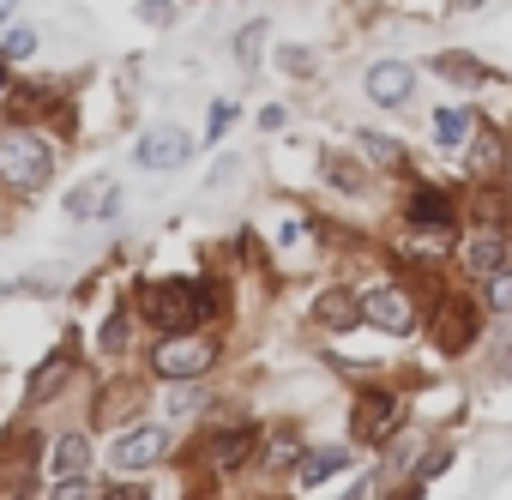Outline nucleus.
<instances>
[{"label":"nucleus","instance_id":"nucleus-1","mask_svg":"<svg viewBox=\"0 0 512 500\" xmlns=\"http://www.w3.org/2000/svg\"><path fill=\"white\" fill-rule=\"evenodd\" d=\"M139 308H145V320H157L163 332H193L199 320H211V284L163 278V284H145Z\"/></svg>","mask_w":512,"mask_h":500},{"label":"nucleus","instance_id":"nucleus-2","mask_svg":"<svg viewBox=\"0 0 512 500\" xmlns=\"http://www.w3.org/2000/svg\"><path fill=\"white\" fill-rule=\"evenodd\" d=\"M0 175H7L13 187H43L49 175H55V151L37 139V133H25V127H13V133H0Z\"/></svg>","mask_w":512,"mask_h":500},{"label":"nucleus","instance_id":"nucleus-3","mask_svg":"<svg viewBox=\"0 0 512 500\" xmlns=\"http://www.w3.org/2000/svg\"><path fill=\"white\" fill-rule=\"evenodd\" d=\"M211 356H217V350H211L205 338H187V332H175V338L157 350V374H163V380H199V374L211 368Z\"/></svg>","mask_w":512,"mask_h":500},{"label":"nucleus","instance_id":"nucleus-4","mask_svg":"<svg viewBox=\"0 0 512 500\" xmlns=\"http://www.w3.org/2000/svg\"><path fill=\"white\" fill-rule=\"evenodd\" d=\"M193 157V139L181 127H145L139 133V169H181Z\"/></svg>","mask_w":512,"mask_h":500},{"label":"nucleus","instance_id":"nucleus-5","mask_svg":"<svg viewBox=\"0 0 512 500\" xmlns=\"http://www.w3.org/2000/svg\"><path fill=\"white\" fill-rule=\"evenodd\" d=\"M350 428H356V440H368V446L392 440V434H398V398H392V392H362Z\"/></svg>","mask_w":512,"mask_h":500},{"label":"nucleus","instance_id":"nucleus-6","mask_svg":"<svg viewBox=\"0 0 512 500\" xmlns=\"http://www.w3.org/2000/svg\"><path fill=\"white\" fill-rule=\"evenodd\" d=\"M410 91H416V67H404V61H374V67H368V97H374L380 109L410 103Z\"/></svg>","mask_w":512,"mask_h":500},{"label":"nucleus","instance_id":"nucleus-7","mask_svg":"<svg viewBox=\"0 0 512 500\" xmlns=\"http://www.w3.org/2000/svg\"><path fill=\"white\" fill-rule=\"evenodd\" d=\"M163 452H169V434H163V428H133V434L115 440V470H121V476H127V470H151Z\"/></svg>","mask_w":512,"mask_h":500},{"label":"nucleus","instance_id":"nucleus-8","mask_svg":"<svg viewBox=\"0 0 512 500\" xmlns=\"http://www.w3.org/2000/svg\"><path fill=\"white\" fill-rule=\"evenodd\" d=\"M362 320H374V326H380V332H392V338H404V332L416 326V314H410L404 290H368V296H362Z\"/></svg>","mask_w":512,"mask_h":500},{"label":"nucleus","instance_id":"nucleus-9","mask_svg":"<svg viewBox=\"0 0 512 500\" xmlns=\"http://www.w3.org/2000/svg\"><path fill=\"white\" fill-rule=\"evenodd\" d=\"M253 446H260V434H253V428H223V434L205 440V464L211 470H241L253 458Z\"/></svg>","mask_w":512,"mask_h":500},{"label":"nucleus","instance_id":"nucleus-10","mask_svg":"<svg viewBox=\"0 0 512 500\" xmlns=\"http://www.w3.org/2000/svg\"><path fill=\"white\" fill-rule=\"evenodd\" d=\"M121 205V187H115V175H97V181H85V187H73L67 193V211L79 217V223H91V217H109Z\"/></svg>","mask_w":512,"mask_h":500},{"label":"nucleus","instance_id":"nucleus-11","mask_svg":"<svg viewBox=\"0 0 512 500\" xmlns=\"http://www.w3.org/2000/svg\"><path fill=\"white\" fill-rule=\"evenodd\" d=\"M458 260H464V272H470V278H494V272L506 266V241H500V229H488V235H470Z\"/></svg>","mask_w":512,"mask_h":500},{"label":"nucleus","instance_id":"nucleus-12","mask_svg":"<svg viewBox=\"0 0 512 500\" xmlns=\"http://www.w3.org/2000/svg\"><path fill=\"white\" fill-rule=\"evenodd\" d=\"M314 320H320L326 332H350V326H362V296L326 290V296H314Z\"/></svg>","mask_w":512,"mask_h":500},{"label":"nucleus","instance_id":"nucleus-13","mask_svg":"<svg viewBox=\"0 0 512 500\" xmlns=\"http://www.w3.org/2000/svg\"><path fill=\"white\" fill-rule=\"evenodd\" d=\"M464 344H476V308L470 302H446L440 308V350H464Z\"/></svg>","mask_w":512,"mask_h":500},{"label":"nucleus","instance_id":"nucleus-14","mask_svg":"<svg viewBox=\"0 0 512 500\" xmlns=\"http://www.w3.org/2000/svg\"><path fill=\"white\" fill-rule=\"evenodd\" d=\"M410 223H416V229H446V223H452V199L434 193V187H416V193H410Z\"/></svg>","mask_w":512,"mask_h":500},{"label":"nucleus","instance_id":"nucleus-15","mask_svg":"<svg viewBox=\"0 0 512 500\" xmlns=\"http://www.w3.org/2000/svg\"><path fill=\"white\" fill-rule=\"evenodd\" d=\"M67 374H73V356H67V350H55V356L37 368V380H31V392H25V398H31V404H49V398L67 386Z\"/></svg>","mask_w":512,"mask_h":500},{"label":"nucleus","instance_id":"nucleus-16","mask_svg":"<svg viewBox=\"0 0 512 500\" xmlns=\"http://www.w3.org/2000/svg\"><path fill=\"white\" fill-rule=\"evenodd\" d=\"M49 470H55V476H85V470H91V440H85V434H61Z\"/></svg>","mask_w":512,"mask_h":500},{"label":"nucleus","instance_id":"nucleus-17","mask_svg":"<svg viewBox=\"0 0 512 500\" xmlns=\"http://www.w3.org/2000/svg\"><path fill=\"white\" fill-rule=\"evenodd\" d=\"M434 139H440L446 151H464V145L476 139V121H470L464 109H440V115H434Z\"/></svg>","mask_w":512,"mask_h":500},{"label":"nucleus","instance_id":"nucleus-18","mask_svg":"<svg viewBox=\"0 0 512 500\" xmlns=\"http://www.w3.org/2000/svg\"><path fill=\"white\" fill-rule=\"evenodd\" d=\"M338 470H344V446H320V452H308V458H302V482H308V488L332 482Z\"/></svg>","mask_w":512,"mask_h":500},{"label":"nucleus","instance_id":"nucleus-19","mask_svg":"<svg viewBox=\"0 0 512 500\" xmlns=\"http://www.w3.org/2000/svg\"><path fill=\"white\" fill-rule=\"evenodd\" d=\"M470 211H476L488 229H500V223H512V193H494V187H482V193L470 199Z\"/></svg>","mask_w":512,"mask_h":500},{"label":"nucleus","instance_id":"nucleus-20","mask_svg":"<svg viewBox=\"0 0 512 500\" xmlns=\"http://www.w3.org/2000/svg\"><path fill=\"white\" fill-rule=\"evenodd\" d=\"M434 67H440L452 85H488V67H482V61H470V55H440Z\"/></svg>","mask_w":512,"mask_h":500},{"label":"nucleus","instance_id":"nucleus-21","mask_svg":"<svg viewBox=\"0 0 512 500\" xmlns=\"http://www.w3.org/2000/svg\"><path fill=\"white\" fill-rule=\"evenodd\" d=\"M260 43H266V25H241V37H235V61H241V67H260Z\"/></svg>","mask_w":512,"mask_h":500},{"label":"nucleus","instance_id":"nucleus-22","mask_svg":"<svg viewBox=\"0 0 512 500\" xmlns=\"http://www.w3.org/2000/svg\"><path fill=\"white\" fill-rule=\"evenodd\" d=\"M326 175H332V187H344V193H356V187H362V169H356V163H344V157H326Z\"/></svg>","mask_w":512,"mask_h":500},{"label":"nucleus","instance_id":"nucleus-23","mask_svg":"<svg viewBox=\"0 0 512 500\" xmlns=\"http://www.w3.org/2000/svg\"><path fill=\"white\" fill-rule=\"evenodd\" d=\"M488 302H494V314H512V272L506 266L488 278Z\"/></svg>","mask_w":512,"mask_h":500},{"label":"nucleus","instance_id":"nucleus-24","mask_svg":"<svg viewBox=\"0 0 512 500\" xmlns=\"http://www.w3.org/2000/svg\"><path fill=\"white\" fill-rule=\"evenodd\" d=\"M25 55H37V31H31V25H19V31L7 37V61H25Z\"/></svg>","mask_w":512,"mask_h":500},{"label":"nucleus","instance_id":"nucleus-25","mask_svg":"<svg viewBox=\"0 0 512 500\" xmlns=\"http://www.w3.org/2000/svg\"><path fill=\"white\" fill-rule=\"evenodd\" d=\"M362 151H368L374 163H398V145H392V139H374V133H368V139H362Z\"/></svg>","mask_w":512,"mask_h":500},{"label":"nucleus","instance_id":"nucleus-26","mask_svg":"<svg viewBox=\"0 0 512 500\" xmlns=\"http://www.w3.org/2000/svg\"><path fill=\"white\" fill-rule=\"evenodd\" d=\"M97 344H103V350H121V344H127V314H115V320L103 326V338H97Z\"/></svg>","mask_w":512,"mask_h":500},{"label":"nucleus","instance_id":"nucleus-27","mask_svg":"<svg viewBox=\"0 0 512 500\" xmlns=\"http://www.w3.org/2000/svg\"><path fill=\"white\" fill-rule=\"evenodd\" d=\"M55 500H91V482H85V476H61Z\"/></svg>","mask_w":512,"mask_h":500},{"label":"nucleus","instance_id":"nucleus-28","mask_svg":"<svg viewBox=\"0 0 512 500\" xmlns=\"http://www.w3.org/2000/svg\"><path fill=\"white\" fill-rule=\"evenodd\" d=\"M229 121H235V103H211V127H205V133H211V139H223V127H229Z\"/></svg>","mask_w":512,"mask_h":500},{"label":"nucleus","instance_id":"nucleus-29","mask_svg":"<svg viewBox=\"0 0 512 500\" xmlns=\"http://www.w3.org/2000/svg\"><path fill=\"white\" fill-rule=\"evenodd\" d=\"M500 163V145L494 139H476V169H494Z\"/></svg>","mask_w":512,"mask_h":500},{"label":"nucleus","instance_id":"nucleus-30","mask_svg":"<svg viewBox=\"0 0 512 500\" xmlns=\"http://www.w3.org/2000/svg\"><path fill=\"white\" fill-rule=\"evenodd\" d=\"M103 500H145V488H109Z\"/></svg>","mask_w":512,"mask_h":500},{"label":"nucleus","instance_id":"nucleus-31","mask_svg":"<svg viewBox=\"0 0 512 500\" xmlns=\"http://www.w3.org/2000/svg\"><path fill=\"white\" fill-rule=\"evenodd\" d=\"M452 7H458V13H476V7H482V0H452Z\"/></svg>","mask_w":512,"mask_h":500},{"label":"nucleus","instance_id":"nucleus-32","mask_svg":"<svg viewBox=\"0 0 512 500\" xmlns=\"http://www.w3.org/2000/svg\"><path fill=\"white\" fill-rule=\"evenodd\" d=\"M0 85H7V49H0Z\"/></svg>","mask_w":512,"mask_h":500},{"label":"nucleus","instance_id":"nucleus-33","mask_svg":"<svg viewBox=\"0 0 512 500\" xmlns=\"http://www.w3.org/2000/svg\"><path fill=\"white\" fill-rule=\"evenodd\" d=\"M500 368H506V380H512V350H506V362H500Z\"/></svg>","mask_w":512,"mask_h":500},{"label":"nucleus","instance_id":"nucleus-34","mask_svg":"<svg viewBox=\"0 0 512 500\" xmlns=\"http://www.w3.org/2000/svg\"><path fill=\"white\" fill-rule=\"evenodd\" d=\"M7 13H13V0H0V19H7Z\"/></svg>","mask_w":512,"mask_h":500}]
</instances>
